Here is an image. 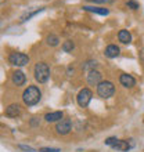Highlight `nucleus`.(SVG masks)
Wrapping results in <instances>:
<instances>
[{
    "label": "nucleus",
    "mask_w": 144,
    "mask_h": 152,
    "mask_svg": "<svg viewBox=\"0 0 144 152\" xmlns=\"http://www.w3.org/2000/svg\"><path fill=\"white\" fill-rule=\"evenodd\" d=\"M42 98V90L37 86H28L22 93V101L26 107H33Z\"/></svg>",
    "instance_id": "1"
},
{
    "label": "nucleus",
    "mask_w": 144,
    "mask_h": 152,
    "mask_svg": "<svg viewBox=\"0 0 144 152\" xmlns=\"http://www.w3.org/2000/svg\"><path fill=\"white\" fill-rule=\"evenodd\" d=\"M72 130V122L71 119H61L60 122H57L56 124V132L60 136H67Z\"/></svg>",
    "instance_id": "6"
},
{
    "label": "nucleus",
    "mask_w": 144,
    "mask_h": 152,
    "mask_svg": "<svg viewBox=\"0 0 144 152\" xmlns=\"http://www.w3.org/2000/svg\"><path fill=\"white\" fill-rule=\"evenodd\" d=\"M92 97H93V93L90 88H82L78 93V96H76V102H78V105L80 108H87V105L92 101Z\"/></svg>",
    "instance_id": "5"
},
{
    "label": "nucleus",
    "mask_w": 144,
    "mask_h": 152,
    "mask_svg": "<svg viewBox=\"0 0 144 152\" xmlns=\"http://www.w3.org/2000/svg\"><path fill=\"white\" fill-rule=\"evenodd\" d=\"M114 93H115V86L112 82L109 80H103L98 86H97V94L101 97V98H111L114 96Z\"/></svg>",
    "instance_id": "3"
},
{
    "label": "nucleus",
    "mask_w": 144,
    "mask_h": 152,
    "mask_svg": "<svg viewBox=\"0 0 144 152\" xmlns=\"http://www.w3.org/2000/svg\"><path fill=\"white\" fill-rule=\"evenodd\" d=\"M96 68H97V61H94V60H87L82 64V69H83V71H87V72H92V71H94Z\"/></svg>",
    "instance_id": "17"
},
{
    "label": "nucleus",
    "mask_w": 144,
    "mask_h": 152,
    "mask_svg": "<svg viewBox=\"0 0 144 152\" xmlns=\"http://www.w3.org/2000/svg\"><path fill=\"white\" fill-rule=\"evenodd\" d=\"M119 53H120V50L116 44H108L104 50V56L107 58H116V57L119 56Z\"/></svg>",
    "instance_id": "12"
},
{
    "label": "nucleus",
    "mask_w": 144,
    "mask_h": 152,
    "mask_svg": "<svg viewBox=\"0 0 144 152\" xmlns=\"http://www.w3.org/2000/svg\"><path fill=\"white\" fill-rule=\"evenodd\" d=\"M143 124H144V119H143Z\"/></svg>",
    "instance_id": "27"
},
{
    "label": "nucleus",
    "mask_w": 144,
    "mask_h": 152,
    "mask_svg": "<svg viewBox=\"0 0 144 152\" xmlns=\"http://www.w3.org/2000/svg\"><path fill=\"white\" fill-rule=\"evenodd\" d=\"M29 124H31L32 127H36V126H39L40 124V119H37V118H32L31 122H29Z\"/></svg>",
    "instance_id": "24"
},
{
    "label": "nucleus",
    "mask_w": 144,
    "mask_h": 152,
    "mask_svg": "<svg viewBox=\"0 0 144 152\" xmlns=\"http://www.w3.org/2000/svg\"><path fill=\"white\" fill-rule=\"evenodd\" d=\"M126 7L130 8V10H139V8H140V4L137 3L136 0H128V1H126Z\"/></svg>",
    "instance_id": "19"
},
{
    "label": "nucleus",
    "mask_w": 144,
    "mask_h": 152,
    "mask_svg": "<svg viewBox=\"0 0 144 152\" xmlns=\"http://www.w3.org/2000/svg\"><path fill=\"white\" fill-rule=\"evenodd\" d=\"M119 83L126 88H132L136 86V79L133 77L132 75H128V73H122L119 76Z\"/></svg>",
    "instance_id": "8"
},
{
    "label": "nucleus",
    "mask_w": 144,
    "mask_h": 152,
    "mask_svg": "<svg viewBox=\"0 0 144 152\" xmlns=\"http://www.w3.org/2000/svg\"><path fill=\"white\" fill-rule=\"evenodd\" d=\"M8 62L12 66H25L29 62V57L24 53H11L8 56Z\"/></svg>",
    "instance_id": "4"
},
{
    "label": "nucleus",
    "mask_w": 144,
    "mask_h": 152,
    "mask_svg": "<svg viewBox=\"0 0 144 152\" xmlns=\"http://www.w3.org/2000/svg\"><path fill=\"white\" fill-rule=\"evenodd\" d=\"M18 148H20L21 151H25V152H36L35 148H32V147H28V145H24V144H20V145H18Z\"/></svg>",
    "instance_id": "22"
},
{
    "label": "nucleus",
    "mask_w": 144,
    "mask_h": 152,
    "mask_svg": "<svg viewBox=\"0 0 144 152\" xmlns=\"http://www.w3.org/2000/svg\"><path fill=\"white\" fill-rule=\"evenodd\" d=\"M62 116L64 113L61 112V111H56V112H48L44 115V120L48 122V123H54V122H60L62 119Z\"/></svg>",
    "instance_id": "14"
},
{
    "label": "nucleus",
    "mask_w": 144,
    "mask_h": 152,
    "mask_svg": "<svg viewBox=\"0 0 144 152\" xmlns=\"http://www.w3.org/2000/svg\"><path fill=\"white\" fill-rule=\"evenodd\" d=\"M90 3H98V4H104V3H114V0H86Z\"/></svg>",
    "instance_id": "23"
},
{
    "label": "nucleus",
    "mask_w": 144,
    "mask_h": 152,
    "mask_svg": "<svg viewBox=\"0 0 144 152\" xmlns=\"http://www.w3.org/2000/svg\"><path fill=\"white\" fill-rule=\"evenodd\" d=\"M73 71H75V69H73V66H68V69H67V75L71 76L72 73H73Z\"/></svg>",
    "instance_id": "26"
},
{
    "label": "nucleus",
    "mask_w": 144,
    "mask_h": 152,
    "mask_svg": "<svg viewBox=\"0 0 144 152\" xmlns=\"http://www.w3.org/2000/svg\"><path fill=\"white\" fill-rule=\"evenodd\" d=\"M21 112H22V109H21L20 104H10L6 108V116H8V118H17V116H20Z\"/></svg>",
    "instance_id": "11"
},
{
    "label": "nucleus",
    "mask_w": 144,
    "mask_h": 152,
    "mask_svg": "<svg viewBox=\"0 0 144 152\" xmlns=\"http://www.w3.org/2000/svg\"><path fill=\"white\" fill-rule=\"evenodd\" d=\"M11 82L14 86H17V87L24 86L25 82H26V76H25V73L22 72V71H15L11 76Z\"/></svg>",
    "instance_id": "9"
},
{
    "label": "nucleus",
    "mask_w": 144,
    "mask_h": 152,
    "mask_svg": "<svg viewBox=\"0 0 144 152\" xmlns=\"http://www.w3.org/2000/svg\"><path fill=\"white\" fill-rule=\"evenodd\" d=\"M116 142H118V138H116V137H108V138H105V141H104V144L109 145V147H114Z\"/></svg>",
    "instance_id": "21"
},
{
    "label": "nucleus",
    "mask_w": 144,
    "mask_h": 152,
    "mask_svg": "<svg viewBox=\"0 0 144 152\" xmlns=\"http://www.w3.org/2000/svg\"><path fill=\"white\" fill-rule=\"evenodd\" d=\"M44 8H37V10H35V11H32V12H29V14H26V15L25 17H22V22H24V21H28V20H31V18H32V17H35L36 14H39L40 11H43Z\"/></svg>",
    "instance_id": "20"
},
{
    "label": "nucleus",
    "mask_w": 144,
    "mask_h": 152,
    "mask_svg": "<svg viewBox=\"0 0 144 152\" xmlns=\"http://www.w3.org/2000/svg\"><path fill=\"white\" fill-rule=\"evenodd\" d=\"M33 76H35V80L39 82V83H46L48 79H50V68L48 65L43 61L40 62H36L35 68H33Z\"/></svg>",
    "instance_id": "2"
},
{
    "label": "nucleus",
    "mask_w": 144,
    "mask_h": 152,
    "mask_svg": "<svg viewBox=\"0 0 144 152\" xmlns=\"http://www.w3.org/2000/svg\"><path fill=\"white\" fill-rule=\"evenodd\" d=\"M61 48H62V51H65V53H72V50L75 48V43H73L72 40H67V42L62 43Z\"/></svg>",
    "instance_id": "18"
},
{
    "label": "nucleus",
    "mask_w": 144,
    "mask_h": 152,
    "mask_svg": "<svg viewBox=\"0 0 144 152\" xmlns=\"http://www.w3.org/2000/svg\"><path fill=\"white\" fill-rule=\"evenodd\" d=\"M84 11L89 12H94V14H98V15H108L109 14V10L105 7H94V6H83L82 7Z\"/></svg>",
    "instance_id": "13"
},
{
    "label": "nucleus",
    "mask_w": 144,
    "mask_h": 152,
    "mask_svg": "<svg viewBox=\"0 0 144 152\" xmlns=\"http://www.w3.org/2000/svg\"><path fill=\"white\" fill-rule=\"evenodd\" d=\"M39 152H61V149H58V148H40Z\"/></svg>",
    "instance_id": "25"
},
{
    "label": "nucleus",
    "mask_w": 144,
    "mask_h": 152,
    "mask_svg": "<svg viewBox=\"0 0 144 152\" xmlns=\"http://www.w3.org/2000/svg\"><path fill=\"white\" fill-rule=\"evenodd\" d=\"M46 43H47V46H50V47H56V46L60 44V37L57 36V35H54V33H50V35L46 37Z\"/></svg>",
    "instance_id": "16"
},
{
    "label": "nucleus",
    "mask_w": 144,
    "mask_h": 152,
    "mask_svg": "<svg viewBox=\"0 0 144 152\" xmlns=\"http://www.w3.org/2000/svg\"><path fill=\"white\" fill-rule=\"evenodd\" d=\"M134 147V141H133V138H130L129 141H125V140H118V142H116L114 147H112V149H115V151H119V152H128L130 148H133Z\"/></svg>",
    "instance_id": "7"
},
{
    "label": "nucleus",
    "mask_w": 144,
    "mask_h": 152,
    "mask_svg": "<svg viewBox=\"0 0 144 152\" xmlns=\"http://www.w3.org/2000/svg\"><path fill=\"white\" fill-rule=\"evenodd\" d=\"M101 79H103V76H101V73L98 72L97 69L89 72V75H87V83L90 84V86H98V84L103 82Z\"/></svg>",
    "instance_id": "10"
},
{
    "label": "nucleus",
    "mask_w": 144,
    "mask_h": 152,
    "mask_svg": "<svg viewBox=\"0 0 144 152\" xmlns=\"http://www.w3.org/2000/svg\"><path fill=\"white\" fill-rule=\"evenodd\" d=\"M118 39H119L120 43L129 44L132 42V35H130V32H129L128 29H120L119 32H118Z\"/></svg>",
    "instance_id": "15"
}]
</instances>
